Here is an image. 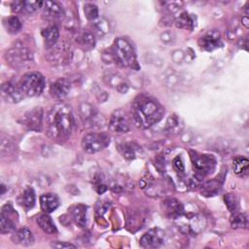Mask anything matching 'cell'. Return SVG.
Masks as SVG:
<instances>
[{"label":"cell","mask_w":249,"mask_h":249,"mask_svg":"<svg viewBox=\"0 0 249 249\" xmlns=\"http://www.w3.org/2000/svg\"><path fill=\"white\" fill-rule=\"evenodd\" d=\"M74 124L70 107L64 103L55 104L47 117V135L53 140H63L69 136Z\"/></svg>","instance_id":"1"},{"label":"cell","mask_w":249,"mask_h":249,"mask_svg":"<svg viewBox=\"0 0 249 249\" xmlns=\"http://www.w3.org/2000/svg\"><path fill=\"white\" fill-rule=\"evenodd\" d=\"M163 113L164 111L160 104L150 96H138L133 103V122L136 126L141 128H147L157 124Z\"/></svg>","instance_id":"2"},{"label":"cell","mask_w":249,"mask_h":249,"mask_svg":"<svg viewBox=\"0 0 249 249\" xmlns=\"http://www.w3.org/2000/svg\"><path fill=\"white\" fill-rule=\"evenodd\" d=\"M18 88L24 95L38 96L45 88V78L39 72H28L18 82Z\"/></svg>","instance_id":"3"},{"label":"cell","mask_w":249,"mask_h":249,"mask_svg":"<svg viewBox=\"0 0 249 249\" xmlns=\"http://www.w3.org/2000/svg\"><path fill=\"white\" fill-rule=\"evenodd\" d=\"M113 56L122 66L132 67L136 63V55L132 46L123 38L115 40L113 45Z\"/></svg>","instance_id":"4"},{"label":"cell","mask_w":249,"mask_h":249,"mask_svg":"<svg viewBox=\"0 0 249 249\" xmlns=\"http://www.w3.org/2000/svg\"><path fill=\"white\" fill-rule=\"evenodd\" d=\"M5 59L14 68L28 67L33 63L31 51L23 45H16L9 49L5 53Z\"/></svg>","instance_id":"5"},{"label":"cell","mask_w":249,"mask_h":249,"mask_svg":"<svg viewBox=\"0 0 249 249\" xmlns=\"http://www.w3.org/2000/svg\"><path fill=\"white\" fill-rule=\"evenodd\" d=\"M190 157L192 160L194 170L199 177H204L213 172L216 166V160L212 155L198 154L191 151Z\"/></svg>","instance_id":"6"},{"label":"cell","mask_w":249,"mask_h":249,"mask_svg":"<svg viewBox=\"0 0 249 249\" xmlns=\"http://www.w3.org/2000/svg\"><path fill=\"white\" fill-rule=\"evenodd\" d=\"M110 137L105 132H89L83 137L82 148L89 154L97 153L108 146Z\"/></svg>","instance_id":"7"},{"label":"cell","mask_w":249,"mask_h":249,"mask_svg":"<svg viewBox=\"0 0 249 249\" xmlns=\"http://www.w3.org/2000/svg\"><path fill=\"white\" fill-rule=\"evenodd\" d=\"M73 55L72 48L69 44L62 42L56 43L54 46L49 49L48 52V59L55 64H66L70 62Z\"/></svg>","instance_id":"8"},{"label":"cell","mask_w":249,"mask_h":249,"mask_svg":"<svg viewBox=\"0 0 249 249\" xmlns=\"http://www.w3.org/2000/svg\"><path fill=\"white\" fill-rule=\"evenodd\" d=\"M43 122V109L41 107L33 108L27 111L23 117L21 124L26 126L29 130L40 131L42 128Z\"/></svg>","instance_id":"9"},{"label":"cell","mask_w":249,"mask_h":249,"mask_svg":"<svg viewBox=\"0 0 249 249\" xmlns=\"http://www.w3.org/2000/svg\"><path fill=\"white\" fill-rule=\"evenodd\" d=\"M164 232L160 229H152L145 232L140 238V245L143 248H159L163 245Z\"/></svg>","instance_id":"10"},{"label":"cell","mask_w":249,"mask_h":249,"mask_svg":"<svg viewBox=\"0 0 249 249\" xmlns=\"http://www.w3.org/2000/svg\"><path fill=\"white\" fill-rule=\"evenodd\" d=\"M1 96L7 103L15 104L21 101L24 97V94L18 86H16L11 82H6L1 86Z\"/></svg>","instance_id":"11"},{"label":"cell","mask_w":249,"mask_h":249,"mask_svg":"<svg viewBox=\"0 0 249 249\" xmlns=\"http://www.w3.org/2000/svg\"><path fill=\"white\" fill-rule=\"evenodd\" d=\"M108 126H109V129L113 132L124 133V132L128 131L129 124H128L125 114L124 113L123 110H121V109L116 110L112 114Z\"/></svg>","instance_id":"12"},{"label":"cell","mask_w":249,"mask_h":249,"mask_svg":"<svg viewBox=\"0 0 249 249\" xmlns=\"http://www.w3.org/2000/svg\"><path fill=\"white\" fill-rule=\"evenodd\" d=\"M185 218L187 219V222H183L179 224V228L180 230L187 233H196L198 231H200L201 230H203L205 222L203 217L197 216L196 214H191V215H187L185 216Z\"/></svg>","instance_id":"13"},{"label":"cell","mask_w":249,"mask_h":249,"mask_svg":"<svg viewBox=\"0 0 249 249\" xmlns=\"http://www.w3.org/2000/svg\"><path fill=\"white\" fill-rule=\"evenodd\" d=\"M163 214L169 219H177L183 214V205L176 198L164 199L161 203Z\"/></svg>","instance_id":"14"},{"label":"cell","mask_w":249,"mask_h":249,"mask_svg":"<svg viewBox=\"0 0 249 249\" xmlns=\"http://www.w3.org/2000/svg\"><path fill=\"white\" fill-rule=\"evenodd\" d=\"M198 44L202 50L210 52L217 48H220L222 46V42L220 39L219 32L215 30L209 31L207 34H205L203 37L199 39Z\"/></svg>","instance_id":"15"},{"label":"cell","mask_w":249,"mask_h":249,"mask_svg":"<svg viewBox=\"0 0 249 249\" xmlns=\"http://www.w3.org/2000/svg\"><path fill=\"white\" fill-rule=\"evenodd\" d=\"M11 204H6L2 207L0 215V231L2 234L12 232L15 230V223L10 218V214L14 213Z\"/></svg>","instance_id":"16"},{"label":"cell","mask_w":249,"mask_h":249,"mask_svg":"<svg viewBox=\"0 0 249 249\" xmlns=\"http://www.w3.org/2000/svg\"><path fill=\"white\" fill-rule=\"evenodd\" d=\"M71 89V84L68 80L60 78L53 83L50 87V93L53 97L61 99L64 98Z\"/></svg>","instance_id":"17"},{"label":"cell","mask_w":249,"mask_h":249,"mask_svg":"<svg viewBox=\"0 0 249 249\" xmlns=\"http://www.w3.org/2000/svg\"><path fill=\"white\" fill-rule=\"evenodd\" d=\"M41 209L46 213H51L59 205V199L55 194L47 193L40 196Z\"/></svg>","instance_id":"18"},{"label":"cell","mask_w":249,"mask_h":249,"mask_svg":"<svg viewBox=\"0 0 249 249\" xmlns=\"http://www.w3.org/2000/svg\"><path fill=\"white\" fill-rule=\"evenodd\" d=\"M76 42L78 45L85 51H89L95 46V37L94 34L88 30H83L78 33L76 37Z\"/></svg>","instance_id":"19"},{"label":"cell","mask_w":249,"mask_h":249,"mask_svg":"<svg viewBox=\"0 0 249 249\" xmlns=\"http://www.w3.org/2000/svg\"><path fill=\"white\" fill-rule=\"evenodd\" d=\"M13 239L15 243L20 244L22 246H31L34 243V235L26 227L19 229L13 236Z\"/></svg>","instance_id":"20"},{"label":"cell","mask_w":249,"mask_h":249,"mask_svg":"<svg viewBox=\"0 0 249 249\" xmlns=\"http://www.w3.org/2000/svg\"><path fill=\"white\" fill-rule=\"evenodd\" d=\"M42 36H43V38L45 40V44L48 47V49L52 48L58 41L59 31H58L57 26L54 25V24L47 26L45 29H43Z\"/></svg>","instance_id":"21"},{"label":"cell","mask_w":249,"mask_h":249,"mask_svg":"<svg viewBox=\"0 0 249 249\" xmlns=\"http://www.w3.org/2000/svg\"><path fill=\"white\" fill-rule=\"evenodd\" d=\"M44 8V16L48 18L55 19L60 18L63 15V9L57 2L53 1H46L43 4Z\"/></svg>","instance_id":"22"},{"label":"cell","mask_w":249,"mask_h":249,"mask_svg":"<svg viewBox=\"0 0 249 249\" xmlns=\"http://www.w3.org/2000/svg\"><path fill=\"white\" fill-rule=\"evenodd\" d=\"M71 214L76 225L83 228L87 225V207L83 204L71 207Z\"/></svg>","instance_id":"23"},{"label":"cell","mask_w":249,"mask_h":249,"mask_svg":"<svg viewBox=\"0 0 249 249\" xmlns=\"http://www.w3.org/2000/svg\"><path fill=\"white\" fill-rule=\"evenodd\" d=\"M36 222L44 232H46L48 234H53V233L56 232V228H55L52 218L49 215H47V214L39 215L36 219Z\"/></svg>","instance_id":"24"},{"label":"cell","mask_w":249,"mask_h":249,"mask_svg":"<svg viewBox=\"0 0 249 249\" xmlns=\"http://www.w3.org/2000/svg\"><path fill=\"white\" fill-rule=\"evenodd\" d=\"M183 126L182 120L176 115L169 116L165 123V130L170 134L179 133L183 129Z\"/></svg>","instance_id":"25"},{"label":"cell","mask_w":249,"mask_h":249,"mask_svg":"<svg viewBox=\"0 0 249 249\" xmlns=\"http://www.w3.org/2000/svg\"><path fill=\"white\" fill-rule=\"evenodd\" d=\"M18 202L25 209H30L35 204V192L31 187L26 188L19 196Z\"/></svg>","instance_id":"26"},{"label":"cell","mask_w":249,"mask_h":249,"mask_svg":"<svg viewBox=\"0 0 249 249\" xmlns=\"http://www.w3.org/2000/svg\"><path fill=\"white\" fill-rule=\"evenodd\" d=\"M3 23H4V26L7 30V32H9L11 34H16L21 29V22L18 19V18L16 16H12V17L5 18Z\"/></svg>","instance_id":"27"},{"label":"cell","mask_w":249,"mask_h":249,"mask_svg":"<svg viewBox=\"0 0 249 249\" xmlns=\"http://www.w3.org/2000/svg\"><path fill=\"white\" fill-rule=\"evenodd\" d=\"M175 23H176L177 27L185 28V29H189V30H192L195 26L194 18L187 12L181 13L180 16L176 18Z\"/></svg>","instance_id":"28"},{"label":"cell","mask_w":249,"mask_h":249,"mask_svg":"<svg viewBox=\"0 0 249 249\" xmlns=\"http://www.w3.org/2000/svg\"><path fill=\"white\" fill-rule=\"evenodd\" d=\"M249 166V160L245 157H235L232 160V169L234 173L241 174L247 171Z\"/></svg>","instance_id":"29"},{"label":"cell","mask_w":249,"mask_h":249,"mask_svg":"<svg viewBox=\"0 0 249 249\" xmlns=\"http://www.w3.org/2000/svg\"><path fill=\"white\" fill-rule=\"evenodd\" d=\"M231 225L233 229H240V228H247L248 219L246 214L244 213H233L231 218Z\"/></svg>","instance_id":"30"},{"label":"cell","mask_w":249,"mask_h":249,"mask_svg":"<svg viewBox=\"0 0 249 249\" xmlns=\"http://www.w3.org/2000/svg\"><path fill=\"white\" fill-rule=\"evenodd\" d=\"M16 147L14 142L9 139L8 137H4L2 136L1 138V146H0V150H1V154L2 156H9L11 154L14 153Z\"/></svg>","instance_id":"31"},{"label":"cell","mask_w":249,"mask_h":249,"mask_svg":"<svg viewBox=\"0 0 249 249\" xmlns=\"http://www.w3.org/2000/svg\"><path fill=\"white\" fill-rule=\"evenodd\" d=\"M84 12L86 18L89 20H95L98 18V8L92 3H87L84 6Z\"/></svg>","instance_id":"32"},{"label":"cell","mask_w":249,"mask_h":249,"mask_svg":"<svg viewBox=\"0 0 249 249\" xmlns=\"http://www.w3.org/2000/svg\"><path fill=\"white\" fill-rule=\"evenodd\" d=\"M120 151L123 157L126 160H132L135 158V149L132 144L124 143L120 147Z\"/></svg>","instance_id":"33"},{"label":"cell","mask_w":249,"mask_h":249,"mask_svg":"<svg viewBox=\"0 0 249 249\" xmlns=\"http://www.w3.org/2000/svg\"><path fill=\"white\" fill-rule=\"evenodd\" d=\"M43 4L44 2L42 1H24L23 10H25L29 14H32L40 8H43Z\"/></svg>","instance_id":"34"},{"label":"cell","mask_w":249,"mask_h":249,"mask_svg":"<svg viewBox=\"0 0 249 249\" xmlns=\"http://www.w3.org/2000/svg\"><path fill=\"white\" fill-rule=\"evenodd\" d=\"M224 199H225V203H226L228 209L231 213H235V211L237 209V202H236L234 196H232L231 194H228L224 196Z\"/></svg>","instance_id":"35"},{"label":"cell","mask_w":249,"mask_h":249,"mask_svg":"<svg viewBox=\"0 0 249 249\" xmlns=\"http://www.w3.org/2000/svg\"><path fill=\"white\" fill-rule=\"evenodd\" d=\"M172 166L174 168L175 171H177L180 174H184L185 171V165L183 163V160L181 159V157H175L172 160Z\"/></svg>","instance_id":"36"},{"label":"cell","mask_w":249,"mask_h":249,"mask_svg":"<svg viewBox=\"0 0 249 249\" xmlns=\"http://www.w3.org/2000/svg\"><path fill=\"white\" fill-rule=\"evenodd\" d=\"M51 247L53 248H76V246L72 243L68 242H62V241H53L51 244Z\"/></svg>","instance_id":"37"},{"label":"cell","mask_w":249,"mask_h":249,"mask_svg":"<svg viewBox=\"0 0 249 249\" xmlns=\"http://www.w3.org/2000/svg\"><path fill=\"white\" fill-rule=\"evenodd\" d=\"M23 7H24V1H14L11 5L12 11L16 12V13L23 10Z\"/></svg>","instance_id":"38"},{"label":"cell","mask_w":249,"mask_h":249,"mask_svg":"<svg viewBox=\"0 0 249 249\" xmlns=\"http://www.w3.org/2000/svg\"><path fill=\"white\" fill-rule=\"evenodd\" d=\"M241 21H242V24H243L246 28L249 26V24H248V17L244 16V17L241 18Z\"/></svg>","instance_id":"39"},{"label":"cell","mask_w":249,"mask_h":249,"mask_svg":"<svg viewBox=\"0 0 249 249\" xmlns=\"http://www.w3.org/2000/svg\"><path fill=\"white\" fill-rule=\"evenodd\" d=\"M1 189H2V191H1V195H3L4 194V192H5V186L2 184L1 185Z\"/></svg>","instance_id":"40"}]
</instances>
